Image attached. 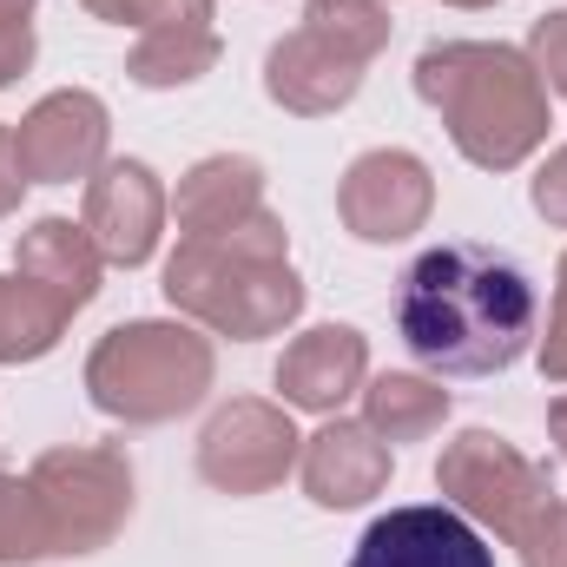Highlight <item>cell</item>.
Returning <instances> with one entry per match:
<instances>
[{
    "mask_svg": "<svg viewBox=\"0 0 567 567\" xmlns=\"http://www.w3.org/2000/svg\"><path fill=\"white\" fill-rule=\"evenodd\" d=\"M297 455H303V435L290 423V410L265 403V396L218 403L198 435V475L218 495H271L297 468Z\"/></svg>",
    "mask_w": 567,
    "mask_h": 567,
    "instance_id": "7",
    "label": "cell"
},
{
    "mask_svg": "<svg viewBox=\"0 0 567 567\" xmlns=\"http://www.w3.org/2000/svg\"><path fill=\"white\" fill-rule=\"evenodd\" d=\"M528 198H535V212H542L548 225H561V231H567V145H561V152H548V165L535 172Z\"/></svg>",
    "mask_w": 567,
    "mask_h": 567,
    "instance_id": "25",
    "label": "cell"
},
{
    "mask_svg": "<svg viewBox=\"0 0 567 567\" xmlns=\"http://www.w3.org/2000/svg\"><path fill=\"white\" fill-rule=\"evenodd\" d=\"M212 377H218V350L185 317H133L86 350L93 410L126 429L178 423L212 396Z\"/></svg>",
    "mask_w": 567,
    "mask_h": 567,
    "instance_id": "5",
    "label": "cell"
},
{
    "mask_svg": "<svg viewBox=\"0 0 567 567\" xmlns=\"http://www.w3.org/2000/svg\"><path fill=\"white\" fill-rule=\"evenodd\" d=\"M416 93L449 126L455 152L482 172H515L548 145V86L522 47L435 40L416 60Z\"/></svg>",
    "mask_w": 567,
    "mask_h": 567,
    "instance_id": "3",
    "label": "cell"
},
{
    "mask_svg": "<svg viewBox=\"0 0 567 567\" xmlns=\"http://www.w3.org/2000/svg\"><path fill=\"white\" fill-rule=\"evenodd\" d=\"M548 435H555V449H561V462H567V396L548 403Z\"/></svg>",
    "mask_w": 567,
    "mask_h": 567,
    "instance_id": "28",
    "label": "cell"
},
{
    "mask_svg": "<svg viewBox=\"0 0 567 567\" xmlns=\"http://www.w3.org/2000/svg\"><path fill=\"white\" fill-rule=\"evenodd\" d=\"M350 567H495V548L449 502H410L363 528Z\"/></svg>",
    "mask_w": 567,
    "mask_h": 567,
    "instance_id": "11",
    "label": "cell"
},
{
    "mask_svg": "<svg viewBox=\"0 0 567 567\" xmlns=\"http://www.w3.org/2000/svg\"><path fill=\"white\" fill-rule=\"evenodd\" d=\"M165 212H172V198L145 158H106L86 178V218L80 225L93 231L106 265L140 271V265H152V251L165 238Z\"/></svg>",
    "mask_w": 567,
    "mask_h": 567,
    "instance_id": "10",
    "label": "cell"
},
{
    "mask_svg": "<svg viewBox=\"0 0 567 567\" xmlns=\"http://www.w3.org/2000/svg\"><path fill=\"white\" fill-rule=\"evenodd\" d=\"M396 337L435 377H502L535 343V284L495 245H429L396 284Z\"/></svg>",
    "mask_w": 567,
    "mask_h": 567,
    "instance_id": "1",
    "label": "cell"
},
{
    "mask_svg": "<svg viewBox=\"0 0 567 567\" xmlns=\"http://www.w3.org/2000/svg\"><path fill=\"white\" fill-rule=\"evenodd\" d=\"M435 488L455 515L502 535L522 567H567V495L508 435L462 429L435 462Z\"/></svg>",
    "mask_w": 567,
    "mask_h": 567,
    "instance_id": "4",
    "label": "cell"
},
{
    "mask_svg": "<svg viewBox=\"0 0 567 567\" xmlns=\"http://www.w3.org/2000/svg\"><path fill=\"white\" fill-rule=\"evenodd\" d=\"M522 53H528V66L542 73V86L567 100V7H555V13L535 20V33H528Z\"/></svg>",
    "mask_w": 567,
    "mask_h": 567,
    "instance_id": "23",
    "label": "cell"
},
{
    "mask_svg": "<svg viewBox=\"0 0 567 567\" xmlns=\"http://www.w3.org/2000/svg\"><path fill=\"white\" fill-rule=\"evenodd\" d=\"M390 442L370 423H350V416H330L317 435H303V455H297V475H303V495L317 508H363L390 488Z\"/></svg>",
    "mask_w": 567,
    "mask_h": 567,
    "instance_id": "14",
    "label": "cell"
},
{
    "mask_svg": "<svg viewBox=\"0 0 567 567\" xmlns=\"http://www.w3.org/2000/svg\"><path fill=\"white\" fill-rule=\"evenodd\" d=\"M363 423L377 429L390 449L396 442H429L449 423V390L423 370H383L363 383Z\"/></svg>",
    "mask_w": 567,
    "mask_h": 567,
    "instance_id": "17",
    "label": "cell"
},
{
    "mask_svg": "<svg viewBox=\"0 0 567 567\" xmlns=\"http://www.w3.org/2000/svg\"><path fill=\"white\" fill-rule=\"evenodd\" d=\"M303 27H317L323 40L350 47L357 60H377L390 47V7L383 0H310L303 7Z\"/></svg>",
    "mask_w": 567,
    "mask_h": 567,
    "instance_id": "21",
    "label": "cell"
},
{
    "mask_svg": "<svg viewBox=\"0 0 567 567\" xmlns=\"http://www.w3.org/2000/svg\"><path fill=\"white\" fill-rule=\"evenodd\" d=\"M53 555H100L126 522H133V462L113 442H60L40 449L27 468Z\"/></svg>",
    "mask_w": 567,
    "mask_h": 567,
    "instance_id": "6",
    "label": "cell"
},
{
    "mask_svg": "<svg viewBox=\"0 0 567 567\" xmlns=\"http://www.w3.org/2000/svg\"><path fill=\"white\" fill-rule=\"evenodd\" d=\"M93 20H113V27H212L218 0H80Z\"/></svg>",
    "mask_w": 567,
    "mask_h": 567,
    "instance_id": "22",
    "label": "cell"
},
{
    "mask_svg": "<svg viewBox=\"0 0 567 567\" xmlns=\"http://www.w3.org/2000/svg\"><path fill=\"white\" fill-rule=\"evenodd\" d=\"M158 290L185 323L231 337V343L278 337L303 317V278L290 271V231L271 205L218 238H178Z\"/></svg>",
    "mask_w": 567,
    "mask_h": 567,
    "instance_id": "2",
    "label": "cell"
},
{
    "mask_svg": "<svg viewBox=\"0 0 567 567\" xmlns=\"http://www.w3.org/2000/svg\"><path fill=\"white\" fill-rule=\"evenodd\" d=\"M53 555L47 508L27 475H0V567H33Z\"/></svg>",
    "mask_w": 567,
    "mask_h": 567,
    "instance_id": "20",
    "label": "cell"
},
{
    "mask_svg": "<svg viewBox=\"0 0 567 567\" xmlns=\"http://www.w3.org/2000/svg\"><path fill=\"white\" fill-rule=\"evenodd\" d=\"M383 7H390V0H383Z\"/></svg>",
    "mask_w": 567,
    "mask_h": 567,
    "instance_id": "31",
    "label": "cell"
},
{
    "mask_svg": "<svg viewBox=\"0 0 567 567\" xmlns=\"http://www.w3.org/2000/svg\"><path fill=\"white\" fill-rule=\"evenodd\" d=\"M218 53H225L218 27H152V33L133 40L126 73H133V86H145V93H172V86L205 80L218 66Z\"/></svg>",
    "mask_w": 567,
    "mask_h": 567,
    "instance_id": "18",
    "label": "cell"
},
{
    "mask_svg": "<svg viewBox=\"0 0 567 567\" xmlns=\"http://www.w3.org/2000/svg\"><path fill=\"white\" fill-rule=\"evenodd\" d=\"M435 212V178L416 152L403 145H377V152H357L337 178V218L350 238L363 245H403L416 238Z\"/></svg>",
    "mask_w": 567,
    "mask_h": 567,
    "instance_id": "8",
    "label": "cell"
},
{
    "mask_svg": "<svg viewBox=\"0 0 567 567\" xmlns=\"http://www.w3.org/2000/svg\"><path fill=\"white\" fill-rule=\"evenodd\" d=\"M449 7H495V0H449Z\"/></svg>",
    "mask_w": 567,
    "mask_h": 567,
    "instance_id": "30",
    "label": "cell"
},
{
    "mask_svg": "<svg viewBox=\"0 0 567 567\" xmlns=\"http://www.w3.org/2000/svg\"><path fill=\"white\" fill-rule=\"evenodd\" d=\"M33 7L40 0H0V13H13V20H33Z\"/></svg>",
    "mask_w": 567,
    "mask_h": 567,
    "instance_id": "29",
    "label": "cell"
},
{
    "mask_svg": "<svg viewBox=\"0 0 567 567\" xmlns=\"http://www.w3.org/2000/svg\"><path fill=\"white\" fill-rule=\"evenodd\" d=\"M363 66L370 60H357L350 47L323 40L317 27H297L265 53V93L297 120H323V113H343L363 93Z\"/></svg>",
    "mask_w": 567,
    "mask_h": 567,
    "instance_id": "13",
    "label": "cell"
},
{
    "mask_svg": "<svg viewBox=\"0 0 567 567\" xmlns=\"http://www.w3.org/2000/svg\"><path fill=\"white\" fill-rule=\"evenodd\" d=\"M363 383H370V337H363L357 323H317V330L290 337L284 357H278L284 410L337 416Z\"/></svg>",
    "mask_w": 567,
    "mask_h": 567,
    "instance_id": "12",
    "label": "cell"
},
{
    "mask_svg": "<svg viewBox=\"0 0 567 567\" xmlns=\"http://www.w3.org/2000/svg\"><path fill=\"white\" fill-rule=\"evenodd\" d=\"M106 140H113V113L100 93L86 86H66V93H47L27 106V120L13 126V152H20V172L33 185H73V178H93L106 165Z\"/></svg>",
    "mask_w": 567,
    "mask_h": 567,
    "instance_id": "9",
    "label": "cell"
},
{
    "mask_svg": "<svg viewBox=\"0 0 567 567\" xmlns=\"http://www.w3.org/2000/svg\"><path fill=\"white\" fill-rule=\"evenodd\" d=\"M27 66H33V20L0 13V86H13Z\"/></svg>",
    "mask_w": 567,
    "mask_h": 567,
    "instance_id": "26",
    "label": "cell"
},
{
    "mask_svg": "<svg viewBox=\"0 0 567 567\" xmlns=\"http://www.w3.org/2000/svg\"><path fill=\"white\" fill-rule=\"evenodd\" d=\"M13 271L27 284H40L53 303H66V310H86L93 297H100V271H106V258H100V245H93V231L86 225H73V218H33L27 231H20V245H13Z\"/></svg>",
    "mask_w": 567,
    "mask_h": 567,
    "instance_id": "16",
    "label": "cell"
},
{
    "mask_svg": "<svg viewBox=\"0 0 567 567\" xmlns=\"http://www.w3.org/2000/svg\"><path fill=\"white\" fill-rule=\"evenodd\" d=\"M66 303H53L40 284H27L20 271L0 278V363H40L60 350L66 337Z\"/></svg>",
    "mask_w": 567,
    "mask_h": 567,
    "instance_id": "19",
    "label": "cell"
},
{
    "mask_svg": "<svg viewBox=\"0 0 567 567\" xmlns=\"http://www.w3.org/2000/svg\"><path fill=\"white\" fill-rule=\"evenodd\" d=\"M33 178L20 172V152H13V126H0V218H13L20 212V192H27Z\"/></svg>",
    "mask_w": 567,
    "mask_h": 567,
    "instance_id": "27",
    "label": "cell"
},
{
    "mask_svg": "<svg viewBox=\"0 0 567 567\" xmlns=\"http://www.w3.org/2000/svg\"><path fill=\"white\" fill-rule=\"evenodd\" d=\"M265 212V165L245 158V152H212L198 158L178 192H172V218H178V238H218L245 218Z\"/></svg>",
    "mask_w": 567,
    "mask_h": 567,
    "instance_id": "15",
    "label": "cell"
},
{
    "mask_svg": "<svg viewBox=\"0 0 567 567\" xmlns=\"http://www.w3.org/2000/svg\"><path fill=\"white\" fill-rule=\"evenodd\" d=\"M542 377L567 390V251L555 265V310H548V337H542Z\"/></svg>",
    "mask_w": 567,
    "mask_h": 567,
    "instance_id": "24",
    "label": "cell"
}]
</instances>
